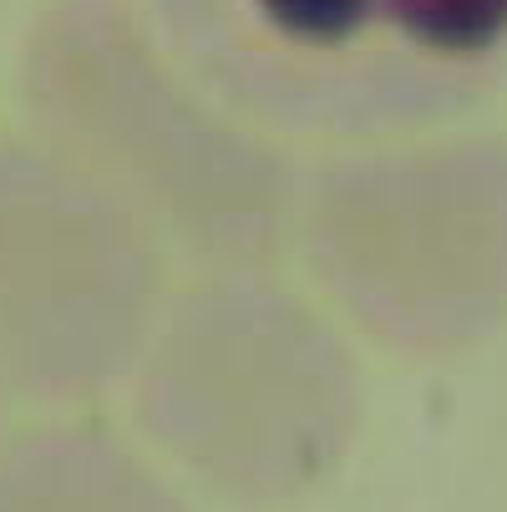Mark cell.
Instances as JSON below:
<instances>
[{
  "label": "cell",
  "instance_id": "6da1fadb",
  "mask_svg": "<svg viewBox=\"0 0 507 512\" xmlns=\"http://www.w3.org/2000/svg\"><path fill=\"white\" fill-rule=\"evenodd\" d=\"M36 137L117 188L208 269H259L295 239L305 173L127 0H46L21 46Z\"/></svg>",
  "mask_w": 507,
  "mask_h": 512
},
{
  "label": "cell",
  "instance_id": "7a4b0ae2",
  "mask_svg": "<svg viewBox=\"0 0 507 512\" xmlns=\"http://www.w3.org/2000/svg\"><path fill=\"white\" fill-rule=\"evenodd\" d=\"M132 411L203 492L284 507L345 462L360 371L345 335L264 264L208 269L168 300L132 365Z\"/></svg>",
  "mask_w": 507,
  "mask_h": 512
},
{
  "label": "cell",
  "instance_id": "3957f363",
  "mask_svg": "<svg viewBox=\"0 0 507 512\" xmlns=\"http://www.w3.org/2000/svg\"><path fill=\"white\" fill-rule=\"evenodd\" d=\"M163 41L259 127L386 137L507 82V0H148Z\"/></svg>",
  "mask_w": 507,
  "mask_h": 512
},
{
  "label": "cell",
  "instance_id": "277c9868",
  "mask_svg": "<svg viewBox=\"0 0 507 512\" xmlns=\"http://www.w3.org/2000/svg\"><path fill=\"white\" fill-rule=\"evenodd\" d=\"M295 244L330 305L406 355H462L507 325V142L447 137L325 158Z\"/></svg>",
  "mask_w": 507,
  "mask_h": 512
},
{
  "label": "cell",
  "instance_id": "5b68a950",
  "mask_svg": "<svg viewBox=\"0 0 507 512\" xmlns=\"http://www.w3.org/2000/svg\"><path fill=\"white\" fill-rule=\"evenodd\" d=\"M168 300L148 218L46 137H0V381L92 401L132 376Z\"/></svg>",
  "mask_w": 507,
  "mask_h": 512
},
{
  "label": "cell",
  "instance_id": "8992f818",
  "mask_svg": "<svg viewBox=\"0 0 507 512\" xmlns=\"http://www.w3.org/2000/svg\"><path fill=\"white\" fill-rule=\"evenodd\" d=\"M0 512H188L178 487L97 421L0 436Z\"/></svg>",
  "mask_w": 507,
  "mask_h": 512
},
{
  "label": "cell",
  "instance_id": "52a82bcc",
  "mask_svg": "<svg viewBox=\"0 0 507 512\" xmlns=\"http://www.w3.org/2000/svg\"><path fill=\"white\" fill-rule=\"evenodd\" d=\"M6 396H11V386H6V381H0V416H6Z\"/></svg>",
  "mask_w": 507,
  "mask_h": 512
}]
</instances>
